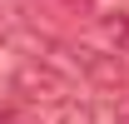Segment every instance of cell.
Returning a JSON list of instances; mask_svg holds the SVG:
<instances>
[{"mask_svg": "<svg viewBox=\"0 0 129 124\" xmlns=\"http://www.w3.org/2000/svg\"><path fill=\"white\" fill-rule=\"evenodd\" d=\"M10 84H15V94H25L30 104H64V99L75 94V84H70L55 65H45V60H25V65H15Z\"/></svg>", "mask_w": 129, "mask_h": 124, "instance_id": "6da1fadb", "label": "cell"}, {"mask_svg": "<svg viewBox=\"0 0 129 124\" xmlns=\"http://www.w3.org/2000/svg\"><path fill=\"white\" fill-rule=\"evenodd\" d=\"M70 55H75V65H80V75L89 79V84H99V89H124L129 70H124L119 55H104V50H89V45H75Z\"/></svg>", "mask_w": 129, "mask_h": 124, "instance_id": "7a4b0ae2", "label": "cell"}, {"mask_svg": "<svg viewBox=\"0 0 129 124\" xmlns=\"http://www.w3.org/2000/svg\"><path fill=\"white\" fill-rule=\"evenodd\" d=\"M104 35H109L114 45H119V50H124V55H129V10H124V15H119V20H104Z\"/></svg>", "mask_w": 129, "mask_h": 124, "instance_id": "3957f363", "label": "cell"}, {"mask_svg": "<svg viewBox=\"0 0 129 124\" xmlns=\"http://www.w3.org/2000/svg\"><path fill=\"white\" fill-rule=\"evenodd\" d=\"M64 124H94V109H89V104H75V99H64Z\"/></svg>", "mask_w": 129, "mask_h": 124, "instance_id": "277c9868", "label": "cell"}, {"mask_svg": "<svg viewBox=\"0 0 129 124\" xmlns=\"http://www.w3.org/2000/svg\"><path fill=\"white\" fill-rule=\"evenodd\" d=\"M0 124H40L35 114H25V109H10V104H0Z\"/></svg>", "mask_w": 129, "mask_h": 124, "instance_id": "5b68a950", "label": "cell"}, {"mask_svg": "<svg viewBox=\"0 0 129 124\" xmlns=\"http://www.w3.org/2000/svg\"><path fill=\"white\" fill-rule=\"evenodd\" d=\"M70 5H89V0H70Z\"/></svg>", "mask_w": 129, "mask_h": 124, "instance_id": "8992f818", "label": "cell"}]
</instances>
